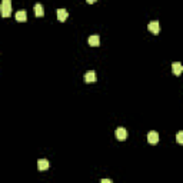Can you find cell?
Returning <instances> with one entry per match:
<instances>
[{
    "label": "cell",
    "mask_w": 183,
    "mask_h": 183,
    "mask_svg": "<svg viewBox=\"0 0 183 183\" xmlns=\"http://www.w3.org/2000/svg\"><path fill=\"white\" fill-rule=\"evenodd\" d=\"M34 14H36V16L37 17H42L44 14V10H43V6H42L40 3H37V4H34Z\"/></svg>",
    "instance_id": "8fae6325"
},
{
    "label": "cell",
    "mask_w": 183,
    "mask_h": 183,
    "mask_svg": "<svg viewBox=\"0 0 183 183\" xmlns=\"http://www.w3.org/2000/svg\"><path fill=\"white\" fill-rule=\"evenodd\" d=\"M89 44H90L92 47H97L99 46V43H100V37H99L97 34H93V36H90L89 37Z\"/></svg>",
    "instance_id": "ba28073f"
},
{
    "label": "cell",
    "mask_w": 183,
    "mask_h": 183,
    "mask_svg": "<svg viewBox=\"0 0 183 183\" xmlns=\"http://www.w3.org/2000/svg\"><path fill=\"white\" fill-rule=\"evenodd\" d=\"M147 29H149V32H150V33L157 34V33L160 32V23H159L157 20H153V22H150V23H149Z\"/></svg>",
    "instance_id": "7a4b0ae2"
},
{
    "label": "cell",
    "mask_w": 183,
    "mask_h": 183,
    "mask_svg": "<svg viewBox=\"0 0 183 183\" xmlns=\"http://www.w3.org/2000/svg\"><path fill=\"white\" fill-rule=\"evenodd\" d=\"M172 70H173V75H175V76H179L180 73L183 72L182 63H179V62H175V63H172Z\"/></svg>",
    "instance_id": "5b68a950"
},
{
    "label": "cell",
    "mask_w": 183,
    "mask_h": 183,
    "mask_svg": "<svg viewBox=\"0 0 183 183\" xmlns=\"http://www.w3.org/2000/svg\"><path fill=\"white\" fill-rule=\"evenodd\" d=\"M16 20H17V22H26V20H27V13H26V10H19V12H16Z\"/></svg>",
    "instance_id": "30bf717a"
},
{
    "label": "cell",
    "mask_w": 183,
    "mask_h": 183,
    "mask_svg": "<svg viewBox=\"0 0 183 183\" xmlns=\"http://www.w3.org/2000/svg\"><path fill=\"white\" fill-rule=\"evenodd\" d=\"M176 142L179 143V145H183V130L177 132V135H176Z\"/></svg>",
    "instance_id": "7c38bea8"
},
{
    "label": "cell",
    "mask_w": 183,
    "mask_h": 183,
    "mask_svg": "<svg viewBox=\"0 0 183 183\" xmlns=\"http://www.w3.org/2000/svg\"><path fill=\"white\" fill-rule=\"evenodd\" d=\"M147 142H149L150 145H156V143L159 142V135H157V132L150 130V132L147 133Z\"/></svg>",
    "instance_id": "3957f363"
},
{
    "label": "cell",
    "mask_w": 183,
    "mask_h": 183,
    "mask_svg": "<svg viewBox=\"0 0 183 183\" xmlns=\"http://www.w3.org/2000/svg\"><path fill=\"white\" fill-rule=\"evenodd\" d=\"M49 166H50L49 160H46V159H39L37 160V169L39 170H47Z\"/></svg>",
    "instance_id": "8992f818"
},
{
    "label": "cell",
    "mask_w": 183,
    "mask_h": 183,
    "mask_svg": "<svg viewBox=\"0 0 183 183\" xmlns=\"http://www.w3.org/2000/svg\"><path fill=\"white\" fill-rule=\"evenodd\" d=\"M86 2H87V3H90V4L92 3H96V0H86Z\"/></svg>",
    "instance_id": "5bb4252c"
},
{
    "label": "cell",
    "mask_w": 183,
    "mask_h": 183,
    "mask_svg": "<svg viewBox=\"0 0 183 183\" xmlns=\"http://www.w3.org/2000/svg\"><path fill=\"white\" fill-rule=\"evenodd\" d=\"M85 82L86 83H95L96 82V73L93 70H90V72H87L85 75Z\"/></svg>",
    "instance_id": "9c48e42d"
},
{
    "label": "cell",
    "mask_w": 183,
    "mask_h": 183,
    "mask_svg": "<svg viewBox=\"0 0 183 183\" xmlns=\"http://www.w3.org/2000/svg\"><path fill=\"white\" fill-rule=\"evenodd\" d=\"M100 182H102V183H112V180H110V179H102Z\"/></svg>",
    "instance_id": "4fadbf2b"
},
{
    "label": "cell",
    "mask_w": 183,
    "mask_h": 183,
    "mask_svg": "<svg viewBox=\"0 0 183 183\" xmlns=\"http://www.w3.org/2000/svg\"><path fill=\"white\" fill-rule=\"evenodd\" d=\"M0 10H2V16L9 17L12 14V2L10 0H3L0 4Z\"/></svg>",
    "instance_id": "6da1fadb"
},
{
    "label": "cell",
    "mask_w": 183,
    "mask_h": 183,
    "mask_svg": "<svg viewBox=\"0 0 183 183\" xmlns=\"http://www.w3.org/2000/svg\"><path fill=\"white\" fill-rule=\"evenodd\" d=\"M56 14H57V19L60 22H65L66 19H67V16H69V12H66L65 9H57L56 10Z\"/></svg>",
    "instance_id": "52a82bcc"
},
{
    "label": "cell",
    "mask_w": 183,
    "mask_h": 183,
    "mask_svg": "<svg viewBox=\"0 0 183 183\" xmlns=\"http://www.w3.org/2000/svg\"><path fill=\"white\" fill-rule=\"evenodd\" d=\"M127 136H129V133H127V130H126L125 127H119V129H116V137H117L119 140H126L127 139Z\"/></svg>",
    "instance_id": "277c9868"
}]
</instances>
